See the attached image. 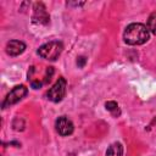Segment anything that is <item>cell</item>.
Wrapping results in <instances>:
<instances>
[{
    "label": "cell",
    "mask_w": 156,
    "mask_h": 156,
    "mask_svg": "<svg viewBox=\"0 0 156 156\" xmlns=\"http://www.w3.org/2000/svg\"><path fill=\"white\" fill-rule=\"evenodd\" d=\"M149 29L143 23H130L123 33V39L128 45H141L149 40Z\"/></svg>",
    "instance_id": "obj_1"
},
{
    "label": "cell",
    "mask_w": 156,
    "mask_h": 156,
    "mask_svg": "<svg viewBox=\"0 0 156 156\" xmlns=\"http://www.w3.org/2000/svg\"><path fill=\"white\" fill-rule=\"evenodd\" d=\"M32 21L37 24H48L50 22V16L46 11V7L43 2H35L33 6Z\"/></svg>",
    "instance_id": "obj_5"
},
{
    "label": "cell",
    "mask_w": 156,
    "mask_h": 156,
    "mask_svg": "<svg viewBox=\"0 0 156 156\" xmlns=\"http://www.w3.org/2000/svg\"><path fill=\"white\" fill-rule=\"evenodd\" d=\"M147 29L149 32H151L152 34L156 35V11L152 12L150 16H149V20H147Z\"/></svg>",
    "instance_id": "obj_9"
},
{
    "label": "cell",
    "mask_w": 156,
    "mask_h": 156,
    "mask_svg": "<svg viewBox=\"0 0 156 156\" xmlns=\"http://www.w3.org/2000/svg\"><path fill=\"white\" fill-rule=\"evenodd\" d=\"M105 107H106V110H108L110 112H112L113 115H119V111H118V105H117V102L116 101H107L106 104H105Z\"/></svg>",
    "instance_id": "obj_10"
},
{
    "label": "cell",
    "mask_w": 156,
    "mask_h": 156,
    "mask_svg": "<svg viewBox=\"0 0 156 156\" xmlns=\"http://www.w3.org/2000/svg\"><path fill=\"white\" fill-rule=\"evenodd\" d=\"M66 87H67V82L63 77H60L56 83L49 89L48 91V99L52 102H60L65 95H66Z\"/></svg>",
    "instance_id": "obj_3"
},
{
    "label": "cell",
    "mask_w": 156,
    "mask_h": 156,
    "mask_svg": "<svg viewBox=\"0 0 156 156\" xmlns=\"http://www.w3.org/2000/svg\"><path fill=\"white\" fill-rule=\"evenodd\" d=\"M26 50V44L20 40H10L6 44V52L10 56H18Z\"/></svg>",
    "instance_id": "obj_7"
},
{
    "label": "cell",
    "mask_w": 156,
    "mask_h": 156,
    "mask_svg": "<svg viewBox=\"0 0 156 156\" xmlns=\"http://www.w3.org/2000/svg\"><path fill=\"white\" fill-rule=\"evenodd\" d=\"M28 94V89L24 85H16L5 98L4 102H2V108L10 107L11 105L17 104L18 101H21L26 95Z\"/></svg>",
    "instance_id": "obj_4"
},
{
    "label": "cell",
    "mask_w": 156,
    "mask_h": 156,
    "mask_svg": "<svg viewBox=\"0 0 156 156\" xmlns=\"http://www.w3.org/2000/svg\"><path fill=\"white\" fill-rule=\"evenodd\" d=\"M52 74H54V68H52V67H48V68H46V74H45L44 82H45V83H49V82L51 80Z\"/></svg>",
    "instance_id": "obj_11"
},
{
    "label": "cell",
    "mask_w": 156,
    "mask_h": 156,
    "mask_svg": "<svg viewBox=\"0 0 156 156\" xmlns=\"http://www.w3.org/2000/svg\"><path fill=\"white\" fill-rule=\"evenodd\" d=\"M85 62H87V58H85L84 56H80V57H78V60H77L78 67H83V66L85 65Z\"/></svg>",
    "instance_id": "obj_12"
},
{
    "label": "cell",
    "mask_w": 156,
    "mask_h": 156,
    "mask_svg": "<svg viewBox=\"0 0 156 156\" xmlns=\"http://www.w3.org/2000/svg\"><path fill=\"white\" fill-rule=\"evenodd\" d=\"M63 50V44L61 41H57V40H52V41H49L44 45H41L39 49H38V55L45 60H50V61H54L56 60L61 52Z\"/></svg>",
    "instance_id": "obj_2"
},
{
    "label": "cell",
    "mask_w": 156,
    "mask_h": 156,
    "mask_svg": "<svg viewBox=\"0 0 156 156\" xmlns=\"http://www.w3.org/2000/svg\"><path fill=\"white\" fill-rule=\"evenodd\" d=\"M55 127H56V130L60 135L62 136H67V135H71L73 133V129H74V126L72 123V121L69 118H67L66 116H61L56 119L55 122Z\"/></svg>",
    "instance_id": "obj_6"
},
{
    "label": "cell",
    "mask_w": 156,
    "mask_h": 156,
    "mask_svg": "<svg viewBox=\"0 0 156 156\" xmlns=\"http://www.w3.org/2000/svg\"><path fill=\"white\" fill-rule=\"evenodd\" d=\"M122 155H123V146L121 143H112L106 151V156H122Z\"/></svg>",
    "instance_id": "obj_8"
},
{
    "label": "cell",
    "mask_w": 156,
    "mask_h": 156,
    "mask_svg": "<svg viewBox=\"0 0 156 156\" xmlns=\"http://www.w3.org/2000/svg\"><path fill=\"white\" fill-rule=\"evenodd\" d=\"M30 85H32L33 89H39V88L41 87V82H39V80H33Z\"/></svg>",
    "instance_id": "obj_13"
}]
</instances>
